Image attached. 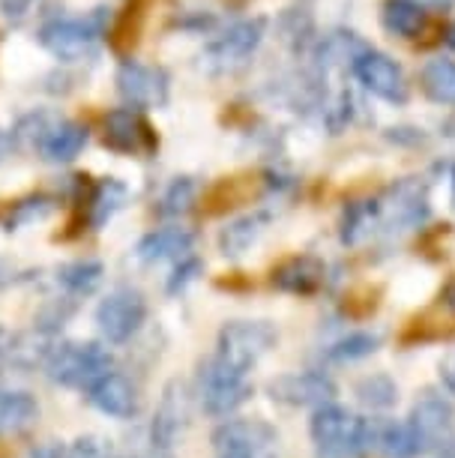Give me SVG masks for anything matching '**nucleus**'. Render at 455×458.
<instances>
[{"mask_svg":"<svg viewBox=\"0 0 455 458\" xmlns=\"http://www.w3.org/2000/svg\"><path fill=\"white\" fill-rule=\"evenodd\" d=\"M324 279H327V267L312 255H294L288 261H282L273 270V288L297 293V297H312L315 291H321Z\"/></svg>","mask_w":455,"mask_h":458,"instance_id":"f3484780","label":"nucleus"},{"mask_svg":"<svg viewBox=\"0 0 455 458\" xmlns=\"http://www.w3.org/2000/svg\"><path fill=\"white\" fill-rule=\"evenodd\" d=\"M117 90L126 99L129 108H162L168 102V75L165 69L139 64V60H123L117 66Z\"/></svg>","mask_w":455,"mask_h":458,"instance_id":"6e6552de","label":"nucleus"},{"mask_svg":"<svg viewBox=\"0 0 455 458\" xmlns=\"http://www.w3.org/2000/svg\"><path fill=\"white\" fill-rule=\"evenodd\" d=\"M114 366V357L105 344L99 342H60L51 344L46 362V375L60 386H72V390H88L93 380L108 375Z\"/></svg>","mask_w":455,"mask_h":458,"instance_id":"f03ea898","label":"nucleus"},{"mask_svg":"<svg viewBox=\"0 0 455 458\" xmlns=\"http://www.w3.org/2000/svg\"><path fill=\"white\" fill-rule=\"evenodd\" d=\"M4 150H6V141H4V135H0V157H4Z\"/></svg>","mask_w":455,"mask_h":458,"instance_id":"a19ab883","label":"nucleus"},{"mask_svg":"<svg viewBox=\"0 0 455 458\" xmlns=\"http://www.w3.org/2000/svg\"><path fill=\"white\" fill-rule=\"evenodd\" d=\"M195 198H198V186H195V180L177 177L174 183L165 189V195H162L159 216H165V219H180V216H186L195 207Z\"/></svg>","mask_w":455,"mask_h":458,"instance_id":"cd10ccee","label":"nucleus"},{"mask_svg":"<svg viewBox=\"0 0 455 458\" xmlns=\"http://www.w3.org/2000/svg\"><path fill=\"white\" fill-rule=\"evenodd\" d=\"M186 428H189V386L180 384V380H171L165 393H162L156 417H153L150 437L159 449H168L186 435Z\"/></svg>","mask_w":455,"mask_h":458,"instance_id":"2eb2a0df","label":"nucleus"},{"mask_svg":"<svg viewBox=\"0 0 455 458\" xmlns=\"http://www.w3.org/2000/svg\"><path fill=\"white\" fill-rule=\"evenodd\" d=\"M276 339L279 335L267 321H231L219 333L216 357L240 371H249L264 353H270Z\"/></svg>","mask_w":455,"mask_h":458,"instance_id":"39448f33","label":"nucleus"},{"mask_svg":"<svg viewBox=\"0 0 455 458\" xmlns=\"http://www.w3.org/2000/svg\"><path fill=\"white\" fill-rule=\"evenodd\" d=\"M441 377H443V384H446V390L455 393V348L446 353L443 362H441Z\"/></svg>","mask_w":455,"mask_h":458,"instance_id":"c9c22d12","label":"nucleus"},{"mask_svg":"<svg viewBox=\"0 0 455 458\" xmlns=\"http://www.w3.org/2000/svg\"><path fill=\"white\" fill-rule=\"evenodd\" d=\"M264 225H267V216H261V213H255V216H243V219L231 222L228 228L222 231V237H219L222 252L231 255V258H240V255L246 252L249 246L255 243L257 237H261Z\"/></svg>","mask_w":455,"mask_h":458,"instance_id":"bb28decb","label":"nucleus"},{"mask_svg":"<svg viewBox=\"0 0 455 458\" xmlns=\"http://www.w3.org/2000/svg\"><path fill=\"white\" fill-rule=\"evenodd\" d=\"M267 393L273 402L288 404V408H321V404L333 402L336 384L321 371H297V375L270 380Z\"/></svg>","mask_w":455,"mask_h":458,"instance_id":"9b49d317","label":"nucleus"},{"mask_svg":"<svg viewBox=\"0 0 455 458\" xmlns=\"http://www.w3.org/2000/svg\"><path fill=\"white\" fill-rule=\"evenodd\" d=\"M419 81H423L428 99L441 102V106H455V60L446 57L428 60L423 72H419Z\"/></svg>","mask_w":455,"mask_h":458,"instance_id":"b1692460","label":"nucleus"},{"mask_svg":"<svg viewBox=\"0 0 455 458\" xmlns=\"http://www.w3.org/2000/svg\"><path fill=\"white\" fill-rule=\"evenodd\" d=\"M102 144L123 157L150 159L159 147V138L139 108H114L102 120Z\"/></svg>","mask_w":455,"mask_h":458,"instance_id":"0eeeda50","label":"nucleus"},{"mask_svg":"<svg viewBox=\"0 0 455 458\" xmlns=\"http://www.w3.org/2000/svg\"><path fill=\"white\" fill-rule=\"evenodd\" d=\"M308 431H312L317 453L324 458H357L368 453L372 420L350 417L345 408L327 402L321 408H315Z\"/></svg>","mask_w":455,"mask_h":458,"instance_id":"f257e3e1","label":"nucleus"},{"mask_svg":"<svg viewBox=\"0 0 455 458\" xmlns=\"http://www.w3.org/2000/svg\"><path fill=\"white\" fill-rule=\"evenodd\" d=\"M264 28H267L264 19H246V21L231 24L225 33H219V37L204 48V60H207L213 69H231V66L243 64V60L249 55H255V48L261 46Z\"/></svg>","mask_w":455,"mask_h":458,"instance_id":"f8f14e48","label":"nucleus"},{"mask_svg":"<svg viewBox=\"0 0 455 458\" xmlns=\"http://www.w3.org/2000/svg\"><path fill=\"white\" fill-rule=\"evenodd\" d=\"M357 395L366 408H390V404H396L399 390L386 375H372L357 384Z\"/></svg>","mask_w":455,"mask_h":458,"instance_id":"7c9ffc66","label":"nucleus"},{"mask_svg":"<svg viewBox=\"0 0 455 458\" xmlns=\"http://www.w3.org/2000/svg\"><path fill=\"white\" fill-rule=\"evenodd\" d=\"M147 321V300L135 288H117L97 306L99 335L108 344H126Z\"/></svg>","mask_w":455,"mask_h":458,"instance_id":"423d86ee","label":"nucleus"},{"mask_svg":"<svg viewBox=\"0 0 455 458\" xmlns=\"http://www.w3.org/2000/svg\"><path fill=\"white\" fill-rule=\"evenodd\" d=\"M377 344H381V339H377L375 333H350L345 339H339L336 344H330L324 357L330 362H354V360L372 357L377 351Z\"/></svg>","mask_w":455,"mask_h":458,"instance_id":"c85d7f7f","label":"nucleus"},{"mask_svg":"<svg viewBox=\"0 0 455 458\" xmlns=\"http://www.w3.org/2000/svg\"><path fill=\"white\" fill-rule=\"evenodd\" d=\"M213 444L222 449H237L255 458H267L279 444V435L261 420H228L213 431Z\"/></svg>","mask_w":455,"mask_h":458,"instance_id":"4468645a","label":"nucleus"},{"mask_svg":"<svg viewBox=\"0 0 455 458\" xmlns=\"http://www.w3.org/2000/svg\"><path fill=\"white\" fill-rule=\"evenodd\" d=\"M21 279H24V270H19V264L0 258V288H10V284L21 282Z\"/></svg>","mask_w":455,"mask_h":458,"instance_id":"f704fd0d","label":"nucleus"},{"mask_svg":"<svg viewBox=\"0 0 455 458\" xmlns=\"http://www.w3.org/2000/svg\"><path fill=\"white\" fill-rule=\"evenodd\" d=\"M195 234L186 228H159L150 231L139 240L135 246V258L144 264H159V261H180L192 252Z\"/></svg>","mask_w":455,"mask_h":458,"instance_id":"aec40b11","label":"nucleus"},{"mask_svg":"<svg viewBox=\"0 0 455 458\" xmlns=\"http://www.w3.org/2000/svg\"><path fill=\"white\" fill-rule=\"evenodd\" d=\"M72 312H75V300H72V297H66V300H51L48 306L37 315V333H46V335L57 333L60 327H63V324L72 318Z\"/></svg>","mask_w":455,"mask_h":458,"instance_id":"2f4dec72","label":"nucleus"},{"mask_svg":"<svg viewBox=\"0 0 455 458\" xmlns=\"http://www.w3.org/2000/svg\"><path fill=\"white\" fill-rule=\"evenodd\" d=\"M452 210H455V183H452Z\"/></svg>","mask_w":455,"mask_h":458,"instance_id":"37998d69","label":"nucleus"},{"mask_svg":"<svg viewBox=\"0 0 455 458\" xmlns=\"http://www.w3.org/2000/svg\"><path fill=\"white\" fill-rule=\"evenodd\" d=\"M39 420V404L30 393L0 386V435H21Z\"/></svg>","mask_w":455,"mask_h":458,"instance_id":"412c9836","label":"nucleus"},{"mask_svg":"<svg viewBox=\"0 0 455 458\" xmlns=\"http://www.w3.org/2000/svg\"><path fill=\"white\" fill-rule=\"evenodd\" d=\"M198 395L201 404L210 417H228L237 408H243L252 395V384H249V371H240L219 360L216 353L204 362L198 371Z\"/></svg>","mask_w":455,"mask_h":458,"instance_id":"20e7f679","label":"nucleus"},{"mask_svg":"<svg viewBox=\"0 0 455 458\" xmlns=\"http://www.w3.org/2000/svg\"><path fill=\"white\" fill-rule=\"evenodd\" d=\"M354 75L359 79V84L375 93V97H381L386 102H408V79L405 72H401V66L396 60H390L386 55H377V51H359L354 57Z\"/></svg>","mask_w":455,"mask_h":458,"instance_id":"9d476101","label":"nucleus"},{"mask_svg":"<svg viewBox=\"0 0 455 458\" xmlns=\"http://www.w3.org/2000/svg\"><path fill=\"white\" fill-rule=\"evenodd\" d=\"M375 225H381V213H377V204H354L345 213V222H341V240L345 243H359L363 237H368L375 231Z\"/></svg>","mask_w":455,"mask_h":458,"instance_id":"c756f323","label":"nucleus"},{"mask_svg":"<svg viewBox=\"0 0 455 458\" xmlns=\"http://www.w3.org/2000/svg\"><path fill=\"white\" fill-rule=\"evenodd\" d=\"M368 453H377L383 458H417L419 453H423V446H419L410 422L372 420V431H368Z\"/></svg>","mask_w":455,"mask_h":458,"instance_id":"6ab92c4d","label":"nucleus"},{"mask_svg":"<svg viewBox=\"0 0 455 458\" xmlns=\"http://www.w3.org/2000/svg\"><path fill=\"white\" fill-rule=\"evenodd\" d=\"M114 458V455H111ZM147 458H171V455H165V453H156V455H147Z\"/></svg>","mask_w":455,"mask_h":458,"instance_id":"79ce46f5","label":"nucleus"},{"mask_svg":"<svg viewBox=\"0 0 455 458\" xmlns=\"http://www.w3.org/2000/svg\"><path fill=\"white\" fill-rule=\"evenodd\" d=\"M219 458H255V455H249V453H237V449H222Z\"/></svg>","mask_w":455,"mask_h":458,"instance_id":"58836bf2","label":"nucleus"},{"mask_svg":"<svg viewBox=\"0 0 455 458\" xmlns=\"http://www.w3.org/2000/svg\"><path fill=\"white\" fill-rule=\"evenodd\" d=\"M10 342H13V335L4 330V327H0V360L6 357V351H10Z\"/></svg>","mask_w":455,"mask_h":458,"instance_id":"4c0bfd02","label":"nucleus"},{"mask_svg":"<svg viewBox=\"0 0 455 458\" xmlns=\"http://www.w3.org/2000/svg\"><path fill=\"white\" fill-rule=\"evenodd\" d=\"M446 42H450V48H455V24L450 30H446Z\"/></svg>","mask_w":455,"mask_h":458,"instance_id":"ea45409f","label":"nucleus"},{"mask_svg":"<svg viewBox=\"0 0 455 458\" xmlns=\"http://www.w3.org/2000/svg\"><path fill=\"white\" fill-rule=\"evenodd\" d=\"M63 458H111V449L99 437H79L75 444L63 446Z\"/></svg>","mask_w":455,"mask_h":458,"instance_id":"473e14b6","label":"nucleus"},{"mask_svg":"<svg viewBox=\"0 0 455 458\" xmlns=\"http://www.w3.org/2000/svg\"><path fill=\"white\" fill-rule=\"evenodd\" d=\"M102 279H105V267L99 261H90V258L57 267V284L66 291V297H72V300L90 297L102 284Z\"/></svg>","mask_w":455,"mask_h":458,"instance_id":"4be33fe9","label":"nucleus"},{"mask_svg":"<svg viewBox=\"0 0 455 458\" xmlns=\"http://www.w3.org/2000/svg\"><path fill=\"white\" fill-rule=\"evenodd\" d=\"M198 273H201V264H198V258H192V255L180 258V264H177L174 276H171V279H168V291H171V293L183 291L189 282H195V276H198Z\"/></svg>","mask_w":455,"mask_h":458,"instance_id":"72a5a7b5","label":"nucleus"},{"mask_svg":"<svg viewBox=\"0 0 455 458\" xmlns=\"http://www.w3.org/2000/svg\"><path fill=\"white\" fill-rule=\"evenodd\" d=\"M108 21L111 13L105 6H99V10H93L88 15H75V19H51L39 28V42L57 60L75 64V60L93 55V48L105 37Z\"/></svg>","mask_w":455,"mask_h":458,"instance_id":"7ed1b4c3","label":"nucleus"},{"mask_svg":"<svg viewBox=\"0 0 455 458\" xmlns=\"http://www.w3.org/2000/svg\"><path fill=\"white\" fill-rule=\"evenodd\" d=\"M410 4L423 6V10H446V6H452L455 0H410Z\"/></svg>","mask_w":455,"mask_h":458,"instance_id":"e433bc0d","label":"nucleus"},{"mask_svg":"<svg viewBox=\"0 0 455 458\" xmlns=\"http://www.w3.org/2000/svg\"><path fill=\"white\" fill-rule=\"evenodd\" d=\"M55 201L48 195H28L21 201H15L6 207V213L0 216V225L4 231H21L28 225H37V222H46L51 213H55Z\"/></svg>","mask_w":455,"mask_h":458,"instance_id":"393cba45","label":"nucleus"},{"mask_svg":"<svg viewBox=\"0 0 455 458\" xmlns=\"http://www.w3.org/2000/svg\"><path fill=\"white\" fill-rule=\"evenodd\" d=\"M383 28L390 33H396V37H417L419 30L426 28V10L417 4H410V0H386L383 4Z\"/></svg>","mask_w":455,"mask_h":458,"instance_id":"a878e982","label":"nucleus"},{"mask_svg":"<svg viewBox=\"0 0 455 458\" xmlns=\"http://www.w3.org/2000/svg\"><path fill=\"white\" fill-rule=\"evenodd\" d=\"M88 144V126L75 123V120H51L46 132L39 135L37 150L48 162H72Z\"/></svg>","mask_w":455,"mask_h":458,"instance_id":"a211bd4d","label":"nucleus"},{"mask_svg":"<svg viewBox=\"0 0 455 458\" xmlns=\"http://www.w3.org/2000/svg\"><path fill=\"white\" fill-rule=\"evenodd\" d=\"M377 213H381V225H390V228H419L428 219L426 189L414 180H405V183L392 186L383 201H377Z\"/></svg>","mask_w":455,"mask_h":458,"instance_id":"ddd939ff","label":"nucleus"},{"mask_svg":"<svg viewBox=\"0 0 455 458\" xmlns=\"http://www.w3.org/2000/svg\"><path fill=\"white\" fill-rule=\"evenodd\" d=\"M126 195H129V189L120 183V180H114V177L99 180L97 189H93V195H90V201H88V225L90 228L93 231L105 228V225L117 216L120 207L126 204Z\"/></svg>","mask_w":455,"mask_h":458,"instance_id":"5701e85b","label":"nucleus"},{"mask_svg":"<svg viewBox=\"0 0 455 458\" xmlns=\"http://www.w3.org/2000/svg\"><path fill=\"white\" fill-rule=\"evenodd\" d=\"M408 422H410V428H414V435L419 440V446H423V453H428V449H441V446H446L452 440L455 411L441 393L426 390L417 399Z\"/></svg>","mask_w":455,"mask_h":458,"instance_id":"1a4fd4ad","label":"nucleus"},{"mask_svg":"<svg viewBox=\"0 0 455 458\" xmlns=\"http://www.w3.org/2000/svg\"><path fill=\"white\" fill-rule=\"evenodd\" d=\"M88 402L105 417L114 420H132L141 408L139 390L126 375H117V371H108L99 380H93L88 386Z\"/></svg>","mask_w":455,"mask_h":458,"instance_id":"dca6fc26","label":"nucleus"}]
</instances>
